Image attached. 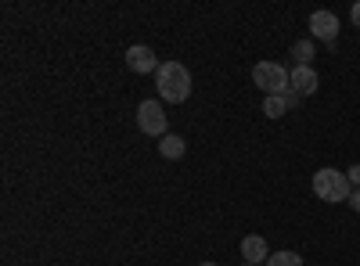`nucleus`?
<instances>
[{"instance_id": "obj_1", "label": "nucleus", "mask_w": 360, "mask_h": 266, "mask_svg": "<svg viewBox=\"0 0 360 266\" xmlns=\"http://www.w3.org/2000/svg\"><path fill=\"white\" fill-rule=\"evenodd\" d=\"M155 86H159V94H162L166 105L188 101V98H191V72H188V65H180V62H166V65H159V72H155Z\"/></svg>"}, {"instance_id": "obj_2", "label": "nucleus", "mask_w": 360, "mask_h": 266, "mask_svg": "<svg viewBox=\"0 0 360 266\" xmlns=\"http://www.w3.org/2000/svg\"><path fill=\"white\" fill-rule=\"evenodd\" d=\"M310 187H314V194H317L321 201H349V194H353L349 176L339 173V169H332V166L317 169L314 180H310Z\"/></svg>"}, {"instance_id": "obj_3", "label": "nucleus", "mask_w": 360, "mask_h": 266, "mask_svg": "<svg viewBox=\"0 0 360 266\" xmlns=\"http://www.w3.org/2000/svg\"><path fill=\"white\" fill-rule=\"evenodd\" d=\"M252 83L259 86L266 98H281L288 86H292L288 69H285L281 62H256V65H252Z\"/></svg>"}, {"instance_id": "obj_4", "label": "nucleus", "mask_w": 360, "mask_h": 266, "mask_svg": "<svg viewBox=\"0 0 360 266\" xmlns=\"http://www.w3.org/2000/svg\"><path fill=\"white\" fill-rule=\"evenodd\" d=\"M137 126H141V133H148V137H166L169 130H166V108L159 105V101H141L137 105Z\"/></svg>"}, {"instance_id": "obj_5", "label": "nucleus", "mask_w": 360, "mask_h": 266, "mask_svg": "<svg viewBox=\"0 0 360 266\" xmlns=\"http://www.w3.org/2000/svg\"><path fill=\"white\" fill-rule=\"evenodd\" d=\"M310 36L332 44V40L339 36V18H335L332 11H314V15H310Z\"/></svg>"}, {"instance_id": "obj_6", "label": "nucleus", "mask_w": 360, "mask_h": 266, "mask_svg": "<svg viewBox=\"0 0 360 266\" xmlns=\"http://www.w3.org/2000/svg\"><path fill=\"white\" fill-rule=\"evenodd\" d=\"M127 65H130L137 76H144V72H159V58H155V51H152V47L137 44V47H130V51H127Z\"/></svg>"}, {"instance_id": "obj_7", "label": "nucleus", "mask_w": 360, "mask_h": 266, "mask_svg": "<svg viewBox=\"0 0 360 266\" xmlns=\"http://www.w3.org/2000/svg\"><path fill=\"white\" fill-rule=\"evenodd\" d=\"M288 79H292V91H299L303 98L317 91V72H314V65H295V69L288 72Z\"/></svg>"}, {"instance_id": "obj_8", "label": "nucleus", "mask_w": 360, "mask_h": 266, "mask_svg": "<svg viewBox=\"0 0 360 266\" xmlns=\"http://www.w3.org/2000/svg\"><path fill=\"white\" fill-rule=\"evenodd\" d=\"M242 259L245 262H266L270 259V248H266V241L259 238V234H249V238H242Z\"/></svg>"}, {"instance_id": "obj_9", "label": "nucleus", "mask_w": 360, "mask_h": 266, "mask_svg": "<svg viewBox=\"0 0 360 266\" xmlns=\"http://www.w3.org/2000/svg\"><path fill=\"white\" fill-rule=\"evenodd\" d=\"M184 152H188V140L176 137V133H166V137L159 140V155H162V159H184Z\"/></svg>"}, {"instance_id": "obj_10", "label": "nucleus", "mask_w": 360, "mask_h": 266, "mask_svg": "<svg viewBox=\"0 0 360 266\" xmlns=\"http://www.w3.org/2000/svg\"><path fill=\"white\" fill-rule=\"evenodd\" d=\"M266 266H303V255L299 252H274L266 259Z\"/></svg>"}, {"instance_id": "obj_11", "label": "nucleus", "mask_w": 360, "mask_h": 266, "mask_svg": "<svg viewBox=\"0 0 360 266\" xmlns=\"http://www.w3.org/2000/svg\"><path fill=\"white\" fill-rule=\"evenodd\" d=\"M292 58H295V65H310V58H314V44L310 40H299L292 47Z\"/></svg>"}, {"instance_id": "obj_12", "label": "nucleus", "mask_w": 360, "mask_h": 266, "mask_svg": "<svg viewBox=\"0 0 360 266\" xmlns=\"http://www.w3.org/2000/svg\"><path fill=\"white\" fill-rule=\"evenodd\" d=\"M285 112H288L285 98H266V101H263V115H270V119H281Z\"/></svg>"}, {"instance_id": "obj_13", "label": "nucleus", "mask_w": 360, "mask_h": 266, "mask_svg": "<svg viewBox=\"0 0 360 266\" xmlns=\"http://www.w3.org/2000/svg\"><path fill=\"white\" fill-rule=\"evenodd\" d=\"M281 98H285V105H288V108H295L299 101H303V94H299V91H292V86H288V91H285Z\"/></svg>"}, {"instance_id": "obj_14", "label": "nucleus", "mask_w": 360, "mask_h": 266, "mask_svg": "<svg viewBox=\"0 0 360 266\" xmlns=\"http://www.w3.org/2000/svg\"><path fill=\"white\" fill-rule=\"evenodd\" d=\"M346 176H349V187H353V191H360V166H349V169H346Z\"/></svg>"}, {"instance_id": "obj_15", "label": "nucleus", "mask_w": 360, "mask_h": 266, "mask_svg": "<svg viewBox=\"0 0 360 266\" xmlns=\"http://www.w3.org/2000/svg\"><path fill=\"white\" fill-rule=\"evenodd\" d=\"M349 15H353V25L360 29V0H356V4H353V11H349Z\"/></svg>"}, {"instance_id": "obj_16", "label": "nucleus", "mask_w": 360, "mask_h": 266, "mask_svg": "<svg viewBox=\"0 0 360 266\" xmlns=\"http://www.w3.org/2000/svg\"><path fill=\"white\" fill-rule=\"evenodd\" d=\"M349 205H353V209L360 213V191H353V194H349Z\"/></svg>"}, {"instance_id": "obj_17", "label": "nucleus", "mask_w": 360, "mask_h": 266, "mask_svg": "<svg viewBox=\"0 0 360 266\" xmlns=\"http://www.w3.org/2000/svg\"><path fill=\"white\" fill-rule=\"evenodd\" d=\"M198 266H217V262H198Z\"/></svg>"}]
</instances>
